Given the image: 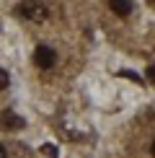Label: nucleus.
Returning a JSON list of instances; mask_svg holds the SVG:
<instances>
[{"instance_id":"nucleus-1","label":"nucleus","mask_w":155,"mask_h":158,"mask_svg":"<svg viewBox=\"0 0 155 158\" xmlns=\"http://www.w3.org/2000/svg\"><path fill=\"white\" fill-rule=\"evenodd\" d=\"M18 10H21L23 18H31V21H36V23H44L49 18V8L44 3H21Z\"/></svg>"},{"instance_id":"nucleus-2","label":"nucleus","mask_w":155,"mask_h":158,"mask_svg":"<svg viewBox=\"0 0 155 158\" xmlns=\"http://www.w3.org/2000/svg\"><path fill=\"white\" fill-rule=\"evenodd\" d=\"M34 62H36V68L49 70L52 65H54V49L47 47V44H39L36 52H34Z\"/></svg>"},{"instance_id":"nucleus-3","label":"nucleus","mask_w":155,"mask_h":158,"mask_svg":"<svg viewBox=\"0 0 155 158\" xmlns=\"http://www.w3.org/2000/svg\"><path fill=\"white\" fill-rule=\"evenodd\" d=\"M0 124L8 127V130H21V127H23V119L16 114V111L8 109V111H3V117H0Z\"/></svg>"},{"instance_id":"nucleus-4","label":"nucleus","mask_w":155,"mask_h":158,"mask_svg":"<svg viewBox=\"0 0 155 158\" xmlns=\"http://www.w3.org/2000/svg\"><path fill=\"white\" fill-rule=\"evenodd\" d=\"M109 5H111V10H114V13H119V16H129V13L134 10V5L129 3V0H111Z\"/></svg>"},{"instance_id":"nucleus-5","label":"nucleus","mask_w":155,"mask_h":158,"mask_svg":"<svg viewBox=\"0 0 155 158\" xmlns=\"http://www.w3.org/2000/svg\"><path fill=\"white\" fill-rule=\"evenodd\" d=\"M39 150H42V156H47V158H57V156H60L57 145H52V143H44V145L39 148Z\"/></svg>"},{"instance_id":"nucleus-6","label":"nucleus","mask_w":155,"mask_h":158,"mask_svg":"<svg viewBox=\"0 0 155 158\" xmlns=\"http://www.w3.org/2000/svg\"><path fill=\"white\" fill-rule=\"evenodd\" d=\"M119 75H121V78H129V81H134V83H142V78H140L137 73H132V70H121Z\"/></svg>"},{"instance_id":"nucleus-7","label":"nucleus","mask_w":155,"mask_h":158,"mask_svg":"<svg viewBox=\"0 0 155 158\" xmlns=\"http://www.w3.org/2000/svg\"><path fill=\"white\" fill-rule=\"evenodd\" d=\"M8 83H10L8 73H5V70H0V91H5V88H8Z\"/></svg>"},{"instance_id":"nucleus-8","label":"nucleus","mask_w":155,"mask_h":158,"mask_svg":"<svg viewBox=\"0 0 155 158\" xmlns=\"http://www.w3.org/2000/svg\"><path fill=\"white\" fill-rule=\"evenodd\" d=\"M145 75H147V83H153V85H155V65H150V68H147V73H145Z\"/></svg>"},{"instance_id":"nucleus-9","label":"nucleus","mask_w":155,"mask_h":158,"mask_svg":"<svg viewBox=\"0 0 155 158\" xmlns=\"http://www.w3.org/2000/svg\"><path fill=\"white\" fill-rule=\"evenodd\" d=\"M0 158H8V150H5L3 145H0Z\"/></svg>"},{"instance_id":"nucleus-10","label":"nucleus","mask_w":155,"mask_h":158,"mask_svg":"<svg viewBox=\"0 0 155 158\" xmlns=\"http://www.w3.org/2000/svg\"><path fill=\"white\" fill-rule=\"evenodd\" d=\"M150 153H153V158H155V143H153V145H150Z\"/></svg>"}]
</instances>
